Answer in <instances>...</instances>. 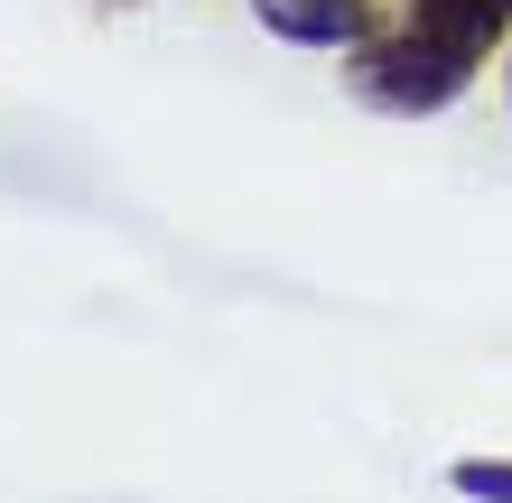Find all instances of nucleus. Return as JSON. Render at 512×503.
<instances>
[{
    "instance_id": "nucleus-1",
    "label": "nucleus",
    "mask_w": 512,
    "mask_h": 503,
    "mask_svg": "<svg viewBox=\"0 0 512 503\" xmlns=\"http://www.w3.org/2000/svg\"><path fill=\"white\" fill-rule=\"evenodd\" d=\"M457 84H466V56L438 47L429 28H419V38H401V47H382V56H364V94L391 103V112H438Z\"/></svg>"
},
{
    "instance_id": "nucleus-2",
    "label": "nucleus",
    "mask_w": 512,
    "mask_h": 503,
    "mask_svg": "<svg viewBox=\"0 0 512 503\" xmlns=\"http://www.w3.org/2000/svg\"><path fill=\"white\" fill-rule=\"evenodd\" d=\"M410 10H419V28H429L438 47H457V56H475V47H485L494 28L512 19V0H410Z\"/></svg>"
},
{
    "instance_id": "nucleus-3",
    "label": "nucleus",
    "mask_w": 512,
    "mask_h": 503,
    "mask_svg": "<svg viewBox=\"0 0 512 503\" xmlns=\"http://www.w3.org/2000/svg\"><path fill=\"white\" fill-rule=\"evenodd\" d=\"M261 19L280 38H308V47H345L354 38V0H261Z\"/></svg>"
},
{
    "instance_id": "nucleus-4",
    "label": "nucleus",
    "mask_w": 512,
    "mask_h": 503,
    "mask_svg": "<svg viewBox=\"0 0 512 503\" xmlns=\"http://www.w3.org/2000/svg\"><path fill=\"white\" fill-rule=\"evenodd\" d=\"M457 485L485 494V503H512V466H457Z\"/></svg>"
}]
</instances>
